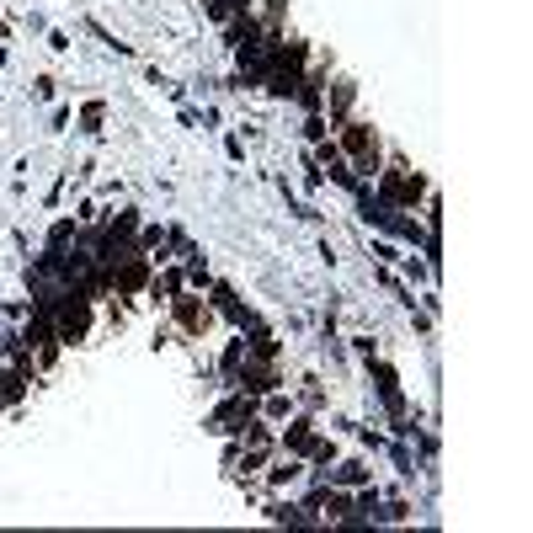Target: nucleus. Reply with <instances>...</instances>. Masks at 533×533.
Returning a JSON list of instances; mask_svg holds the SVG:
<instances>
[{
    "label": "nucleus",
    "mask_w": 533,
    "mask_h": 533,
    "mask_svg": "<svg viewBox=\"0 0 533 533\" xmlns=\"http://www.w3.org/2000/svg\"><path fill=\"white\" fill-rule=\"evenodd\" d=\"M304 459H310V464H331V459H336V448H331L325 438H314L310 448H304Z\"/></svg>",
    "instance_id": "obj_13"
},
{
    "label": "nucleus",
    "mask_w": 533,
    "mask_h": 533,
    "mask_svg": "<svg viewBox=\"0 0 533 533\" xmlns=\"http://www.w3.org/2000/svg\"><path fill=\"white\" fill-rule=\"evenodd\" d=\"M208 11H214V22H229V16H251L256 0H214Z\"/></svg>",
    "instance_id": "obj_8"
},
{
    "label": "nucleus",
    "mask_w": 533,
    "mask_h": 533,
    "mask_svg": "<svg viewBox=\"0 0 533 533\" xmlns=\"http://www.w3.org/2000/svg\"><path fill=\"white\" fill-rule=\"evenodd\" d=\"M48 310V320H54V336H59V346H80L91 342L96 331V299H86L80 288H64L54 304H43Z\"/></svg>",
    "instance_id": "obj_1"
},
{
    "label": "nucleus",
    "mask_w": 533,
    "mask_h": 533,
    "mask_svg": "<svg viewBox=\"0 0 533 533\" xmlns=\"http://www.w3.org/2000/svg\"><path fill=\"white\" fill-rule=\"evenodd\" d=\"M293 480H299V464H293V459H278V464L267 470V485H293Z\"/></svg>",
    "instance_id": "obj_11"
},
{
    "label": "nucleus",
    "mask_w": 533,
    "mask_h": 533,
    "mask_svg": "<svg viewBox=\"0 0 533 533\" xmlns=\"http://www.w3.org/2000/svg\"><path fill=\"white\" fill-rule=\"evenodd\" d=\"M101 118H107V107H101V101H86V107H80V128H86V133H96Z\"/></svg>",
    "instance_id": "obj_12"
},
{
    "label": "nucleus",
    "mask_w": 533,
    "mask_h": 533,
    "mask_svg": "<svg viewBox=\"0 0 533 533\" xmlns=\"http://www.w3.org/2000/svg\"><path fill=\"white\" fill-rule=\"evenodd\" d=\"M378 389H384L389 410H400V406H406V400H400V384H395V368H389V363H378Z\"/></svg>",
    "instance_id": "obj_9"
},
{
    "label": "nucleus",
    "mask_w": 533,
    "mask_h": 533,
    "mask_svg": "<svg viewBox=\"0 0 533 533\" xmlns=\"http://www.w3.org/2000/svg\"><path fill=\"white\" fill-rule=\"evenodd\" d=\"M107 272H112V293H144L150 288V256H118V261H107Z\"/></svg>",
    "instance_id": "obj_3"
},
{
    "label": "nucleus",
    "mask_w": 533,
    "mask_h": 533,
    "mask_svg": "<svg viewBox=\"0 0 533 533\" xmlns=\"http://www.w3.org/2000/svg\"><path fill=\"white\" fill-rule=\"evenodd\" d=\"M336 150H342L357 171H368V176H378L384 171V139H378L374 123H363V118H346V123H336Z\"/></svg>",
    "instance_id": "obj_2"
},
{
    "label": "nucleus",
    "mask_w": 533,
    "mask_h": 533,
    "mask_svg": "<svg viewBox=\"0 0 533 533\" xmlns=\"http://www.w3.org/2000/svg\"><path fill=\"white\" fill-rule=\"evenodd\" d=\"M150 293H165V299H176V293H182V272H160V278H150Z\"/></svg>",
    "instance_id": "obj_10"
},
{
    "label": "nucleus",
    "mask_w": 533,
    "mask_h": 533,
    "mask_svg": "<svg viewBox=\"0 0 533 533\" xmlns=\"http://www.w3.org/2000/svg\"><path fill=\"white\" fill-rule=\"evenodd\" d=\"M325 112H331V123H346L352 118V107H357V80H336V86H325V101H320Z\"/></svg>",
    "instance_id": "obj_5"
},
{
    "label": "nucleus",
    "mask_w": 533,
    "mask_h": 533,
    "mask_svg": "<svg viewBox=\"0 0 533 533\" xmlns=\"http://www.w3.org/2000/svg\"><path fill=\"white\" fill-rule=\"evenodd\" d=\"M235 384L246 395H272L278 389V368H246V374H235Z\"/></svg>",
    "instance_id": "obj_7"
},
{
    "label": "nucleus",
    "mask_w": 533,
    "mask_h": 533,
    "mask_svg": "<svg viewBox=\"0 0 533 533\" xmlns=\"http://www.w3.org/2000/svg\"><path fill=\"white\" fill-rule=\"evenodd\" d=\"M267 416H272V421H278V416H288V400H282V395H272V400H267Z\"/></svg>",
    "instance_id": "obj_16"
},
{
    "label": "nucleus",
    "mask_w": 533,
    "mask_h": 533,
    "mask_svg": "<svg viewBox=\"0 0 533 533\" xmlns=\"http://www.w3.org/2000/svg\"><path fill=\"white\" fill-rule=\"evenodd\" d=\"M310 442H314V421H310V416H299V421L282 432V453H288V459H304V448H310Z\"/></svg>",
    "instance_id": "obj_6"
},
{
    "label": "nucleus",
    "mask_w": 533,
    "mask_h": 533,
    "mask_svg": "<svg viewBox=\"0 0 533 533\" xmlns=\"http://www.w3.org/2000/svg\"><path fill=\"white\" fill-rule=\"evenodd\" d=\"M363 480H368L363 464H342V470H336V485H346V491H352V485H363Z\"/></svg>",
    "instance_id": "obj_14"
},
{
    "label": "nucleus",
    "mask_w": 533,
    "mask_h": 533,
    "mask_svg": "<svg viewBox=\"0 0 533 533\" xmlns=\"http://www.w3.org/2000/svg\"><path fill=\"white\" fill-rule=\"evenodd\" d=\"M251 357H261V363H267V357H278V342H272V336H256V342H251Z\"/></svg>",
    "instance_id": "obj_15"
},
{
    "label": "nucleus",
    "mask_w": 533,
    "mask_h": 533,
    "mask_svg": "<svg viewBox=\"0 0 533 533\" xmlns=\"http://www.w3.org/2000/svg\"><path fill=\"white\" fill-rule=\"evenodd\" d=\"M171 320H176L187 336H203V331L214 325V310H208L197 293H176V299H171Z\"/></svg>",
    "instance_id": "obj_4"
}]
</instances>
